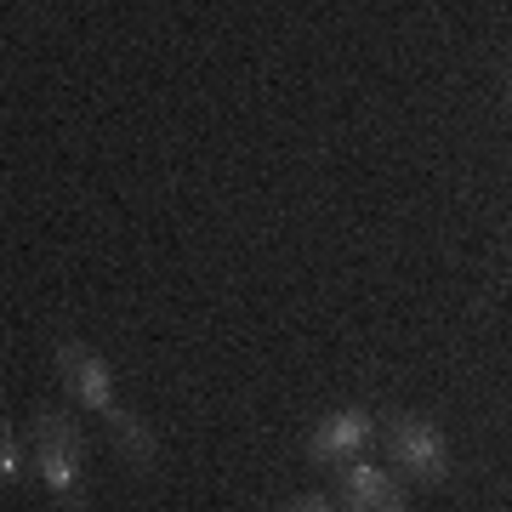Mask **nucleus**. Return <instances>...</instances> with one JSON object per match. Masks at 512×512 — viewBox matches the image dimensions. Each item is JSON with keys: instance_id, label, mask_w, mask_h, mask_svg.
<instances>
[{"instance_id": "1", "label": "nucleus", "mask_w": 512, "mask_h": 512, "mask_svg": "<svg viewBox=\"0 0 512 512\" xmlns=\"http://www.w3.org/2000/svg\"><path fill=\"white\" fill-rule=\"evenodd\" d=\"M52 365H57V382H63L69 404L86 410L92 421H103V433L114 439V450L131 461V473H154L160 467V433L120 399L109 359L97 348H86V342H74V336H63L52 348Z\"/></svg>"}, {"instance_id": "2", "label": "nucleus", "mask_w": 512, "mask_h": 512, "mask_svg": "<svg viewBox=\"0 0 512 512\" xmlns=\"http://www.w3.org/2000/svg\"><path fill=\"white\" fill-rule=\"evenodd\" d=\"M29 444H35V478L46 484L63 512H86V439L69 410L40 404L29 416Z\"/></svg>"}, {"instance_id": "3", "label": "nucleus", "mask_w": 512, "mask_h": 512, "mask_svg": "<svg viewBox=\"0 0 512 512\" xmlns=\"http://www.w3.org/2000/svg\"><path fill=\"white\" fill-rule=\"evenodd\" d=\"M382 461L410 484H444L450 478V439L421 410H382Z\"/></svg>"}, {"instance_id": "4", "label": "nucleus", "mask_w": 512, "mask_h": 512, "mask_svg": "<svg viewBox=\"0 0 512 512\" xmlns=\"http://www.w3.org/2000/svg\"><path fill=\"white\" fill-rule=\"evenodd\" d=\"M376 439H382V410H370V404H342V410H330V416L313 421L308 461L313 467H348V461L370 456Z\"/></svg>"}, {"instance_id": "5", "label": "nucleus", "mask_w": 512, "mask_h": 512, "mask_svg": "<svg viewBox=\"0 0 512 512\" xmlns=\"http://www.w3.org/2000/svg\"><path fill=\"white\" fill-rule=\"evenodd\" d=\"M336 501H342V512H410L404 478L387 461H370V456L336 467Z\"/></svg>"}, {"instance_id": "6", "label": "nucleus", "mask_w": 512, "mask_h": 512, "mask_svg": "<svg viewBox=\"0 0 512 512\" xmlns=\"http://www.w3.org/2000/svg\"><path fill=\"white\" fill-rule=\"evenodd\" d=\"M35 478V444H29V433H18L12 421L0 427V484L6 490H23Z\"/></svg>"}, {"instance_id": "7", "label": "nucleus", "mask_w": 512, "mask_h": 512, "mask_svg": "<svg viewBox=\"0 0 512 512\" xmlns=\"http://www.w3.org/2000/svg\"><path fill=\"white\" fill-rule=\"evenodd\" d=\"M285 512H342V501L325 490H302L296 501H285Z\"/></svg>"}, {"instance_id": "8", "label": "nucleus", "mask_w": 512, "mask_h": 512, "mask_svg": "<svg viewBox=\"0 0 512 512\" xmlns=\"http://www.w3.org/2000/svg\"><path fill=\"white\" fill-rule=\"evenodd\" d=\"M501 97H507V114H512V74H507V92H501Z\"/></svg>"}]
</instances>
